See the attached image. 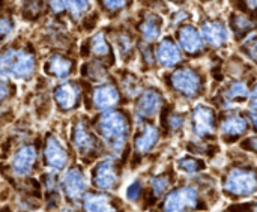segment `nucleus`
I'll return each mask as SVG.
<instances>
[{
  "instance_id": "obj_42",
  "label": "nucleus",
  "mask_w": 257,
  "mask_h": 212,
  "mask_svg": "<svg viewBox=\"0 0 257 212\" xmlns=\"http://www.w3.org/2000/svg\"><path fill=\"white\" fill-rule=\"evenodd\" d=\"M15 92H17L15 81H12L9 78H0V104L11 99L15 95Z\"/></svg>"
},
{
  "instance_id": "obj_10",
  "label": "nucleus",
  "mask_w": 257,
  "mask_h": 212,
  "mask_svg": "<svg viewBox=\"0 0 257 212\" xmlns=\"http://www.w3.org/2000/svg\"><path fill=\"white\" fill-rule=\"evenodd\" d=\"M169 33L173 35L178 47L181 48L187 60H202L211 54L194 21L179 24Z\"/></svg>"
},
{
  "instance_id": "obj_38",
  "label": "nucleus",
  "mask_w": 257,
  "mask_h": 212,
  "mask_svg": "<svg viewBox=\"0 0 257 212\" xmlns=\"http://www.w3.org/2000/svg\"><path fill=\"white\" fill-rule=\"evenodd\" d=\"M257 33H251L248 35L245 39H242L239 44H236V53L245 59L247 62L256 65V53H257V42H256Z\"/></svg>"
},
{
  "instance_id": "obj_45",
  "label": "nucleus",
  "mask_w": 257,
  "mask_h": 212,
  "mask_svg": "<svg viewBox=\"0 0 257 212\" xmlns=\"http://www.w3.org/2000/svg\"><path fill=\"white\" fill-rule=\"evenodd\" d=\"M140 191H142V184H140V181H134V182L128 187V190H126V197H128L130 200H137V197L140 196Z\"/></svg>"
},
{
  "instance_id": "obj_12",
  "label": "nucleus",
  "mask_w": 257,
  "mask_h": 212,
  "mask_svg": "<svg viewBox=\"0 0 257 212\" xmlns=\"http://www.w3.org/2000/svg\"><path fill=\"white\" fill-rule=\"evenodd\" d=\"M164 95L160 87L149 84L145 86L137 96H134V116L136 122H149L160 115L164 105Z\"/></svg>"
},
{
  "instance_id": "obj_46",
  "label": "nucleus",
  "mask_w": 257,
  "mask_h": 212,
  "mask_svg": "<svg viewBox=\"0 0 257 212\" xmlns=\"http://www.w3.org/2000/svg\"><path fill=\"white\" fill-rule=\"evenodd\" d=\"M241 146L254 154L256 152V136H251V137H247L245 140H242Z\"/></svg>"
},
{
  "instance_id": "obj_7",
  "label": "nucleus",
  "mask_w": 257,
  "mask_h": 212,
  "mask_svg": "<svg viewBox=\"0 0 257 212\" xmlns=\"http://www.w3.org/2000/svg\"><path fill=\"white\" fill-rule=\"evenodd\" d=\"M123 93L114 78L111 75L108 80L102 83H84L83 84V99H86L87 110L95 112H107L111 109L119 107L123 102Z\"/></svg>"
},
{
  "instance_id": "obj_8",
  "label": "nucleus",
  "mask_w": 257,
  "mask_h": 212,
  "mask_svg": "<svg viewBox=\"0 0 257 212\" xmlns=\"http://www.w3.org/2000/svg\"><path fill=\"white\" fill-rule=\"evenodd\" d=\"M105 32L110 38V42L114 48L116 59L122 62L123 66H131L136 63L137 57V35L134 33L131 24L126 18H122L116 23H108Z\"/></svg>"
},
{
  "instance_id": "obj_34",
  "label": "nucleus",
  "mask_w": 257,
  "mask_h": 212,
  "mask_svg": "<svg viewBox=\"0 0 257 212\" xmlns=\"http://www.w3.org/2000/svg\"><path fill=\"white\" fill-rule=\"evenodd\" d=\"M136 62L139 63V69L142 72H154L158 71L157 60H155V45L151 42L137 41V57Z\"/></svg>"
},
{
  "instance_id": "obj_6",
  "label": "nucleus",
  "mask_w": 257,
  "mask_h": 212,
  "mask_svg": "<svg viewBox=\"0 0 257 212\" xmlns=\"http://www.w3.org/2000/svg\"><path fill=\"white\" fill-rule=\"evenodd\" d=\"M77 57L80 60H95L104 63L110 69L116 66L117 59L114 54V48L110 42V38L104 26L92 32L90 35L83 36V39L78 41Z\"/></svg>"
},
{
  "instance_id": "obj_39",
  "label": "nucleus",
  "mask_w": 257,
  "mask_h": 212,
  "mask_svg": "<svg viewBox=\"0 0 257 212\" xmlns=\"http://www.w3.org/2000/svg\"><path fill=\"white\" fill-rule=\"evenodd\" d=\"M178 169L185 173H197L205 169V163L193 155H185L178 160Z\"/></svg>"
},
{
  "instance_id": "obj_13",
  "label": "nucleus",
  "mask_w": 257,
  "mask_h": 212,
  "mask_svg": "<svg viewBox=\"0 0 257 212\" xmlns=\"http://www.w3.org/2000/svg\"><path fill=\"white\" fill-rule=\"evenodd\" d=\"M51 98L59 112H74L80 107L83 101V83L74 78L59 81L51 90Z\"/></svg>"
},
{
  "instance_id": "obj_41",
  "label": "nucleus",
  "mask_w": 257,
  "mask_h": 212,
  "mask_svg": "<svg viewBox=\"0 0 257 212\" xmlns=\"http://www.w3.org/2000/svg\"><path fill=\"white\" fill-rule=\"evenodd\" d=\"M47 17L53 18H65L66 20V6L65 0H45Z\"/></svg>"
},
{
  "instance_id": "obj_29",
  "label": "nucleus",
  "mask_w": 257,
  "mask_h": 212,
  "mask_svg": "<svg viewBox=\"0 0 257 212\" xmlns=\"http://www.w3.org/2000/svg\"><path fill=\"white\" fill-rule=\"evenodd\" d=\"M110 71L111 69L108 66H105L104 63H99V62H95V60H83L78 65L80 77L92 84L102 83V81L108 80L113 75Z\"/></svg>"
},
{
  "instance_id": "obj_2",
  "label": "nucleus",
  "mask_w": 257,
  "mask_h": 212,
  "mask_svg": "<svg viewBox=\"0 0 257 212\" xmlns=\"http://www.w3.org/2000/svg\"><path fill=\"white\" fill-rule=\"evenodd\" d=\"M161 78L170 92L187 101L200 98L205 93L208 84L206 69L203 65L194 63V60H184L173 69L164 71Z\"/></svg>"
},
{
  "instance_id": "obj_4",
  "label": "nucleus",
  "mask_w": 257,
  "mask_h": 212,
  "mask_svg": "<svg viewBox=\"0 0 257 212\" xmlns=\"http://www.w3.org/2000/svg\"><path fill=\"white\" fill-rule=\"evenodd\" d=\"M71 27L65 18L45 17L32 32V41L38 50L44 47L50 51H65L77 56L78 35Z\"/></svg>"
},
{
  "instance_id": "obj_22",
  "label": "nucleus",
  "mask_w": 257,
  "mask_h": 212,
  "mask_svg": "<svg viewBox=\"0 0 257 212\" xmlns=\"http://www.w3.org/2000/svg\"><path fill=\"white\" fill-rule=\"evenodd\" d=\"M161 137V131L157 125L152 124V121L149 122H139L137 124V131L134 136V152L139 155H146L149 154L157 143L160 142Z\"/></svg>"
},
{
  "instance_id": "obj_17",
  "label": "nucleus",
  "mask_w": 257,
  "mask_h": 212,
  "mask_svg": "<svg viewBox=\"0 0 257 212\" xmlns=\"http://www.w3.org/2000/svg\"><path fill=\"white\" fill-rule=\"evenodd\" d=\"M251 124L239 109H227L223 110V116H220V121H217V131H220L221 137L226 142H233L250 130Z\"/></svg>"
},
{
  "instance_id": "obj_24",
  "label": "nucleus",
  "mask_w": 257,
  "mask_h": 212,
  "mask_svg": "<svg viewBox=\"0 0 257 212\" xmlns=\"http://www.w3.org/2000/svg\"><path fill=\"white\" fill-rule=\"evenodd\" d=\"M15 14L20 23L38 26L45 17V0H15Z\"/></svg>"
},
{
  "instance_id": "obj_36",
  "label": "nucleus",
  "mask_w": 257,
  "mask_h": 212,
  "mask_svg": "<svg viewBox=\"0 0 257 212\" xmlns=\"http://www.w3.org/2000/svg\"><path fill=\"white\" fill-rule=\"evenodd\" d=\"M194 20H196V15H194V11L190 8V5L175 8L166 15V32H172L176 26L184 24V23H190Z\"/></svg>"
},
{
  "instance_id": "obj_25",
  "label": "nucleus",
  "mask_w": 257,
  "mask_h": 212,
  "mask_svg": "<svg viewBox=\"0 0 257 212\" xmlns=\"http://www.w3.org/2000/svg\"><path fill=\"white\" fill-rule=\"evenodd\" d=\"M119 181L117 160L110 157L101 160L93 170V185L99 190H110Z\"/></svg>"
},
{
  "instance_id": "obj_21",
  "label": "nucleus",
  "mask_w": 257,
  "mask_h": 212,
  "mask_svg": "<svg viewBox=\"0 0 257 212\" xmlns=\"http://www.w3.org/2000/svg\"><path fill=\"white\" fill-rule=\"evenodd\" d=\"M44 160L50 169L57 172L63 170L69 161V154L66 148L63 146L60 139L53 133H48L44 140Z\"/></svg>"
},
{
  "instance_id": "obj_19",
  "label": "nucleus",
  "mask_w": 257,
  "mask_h": 212,
  "mask_svg": "<svg viewBox=\"0 0 257 212\" xmlns=\"http://www.w3.org/2000/svg\"><path fill=\"white\" fill-rule=\"evenodd\" d=\"M224 190L238 196H248L256 191V173L251 167L232 169L224 181Z\"/></svg>"
},
{
  "instance_id": "obj_3",
  "label": "nucleus",
  "mask_w": 257,
  "mask_h": 212,
  "mask_svg": "<svg viewBox=\"0 0 257 212\" xmlns=\"http://www.w3.org/2000/svg\"><path fill=\"white\" fill-rule=\"evenodd\" d=\"M90 125L113 155H120L125 151L133 131L131 116L126 110L116 107L101 112Z\"/></svg>"
},
{
  "instance_id": "obj_30",
  "label": "nucleus",
  "mask_w": 257,
  "mask_h": 212,
  "mask_svg": "<svg viewBox=\"0 0 257 212\" xmlns=\"http://www.w3.org/2000/svg\"><path fill=\"white\" fill-rule=\"evenodd\" d=\"M63 190L66 193V196L72 200H78L83 193L86 191V181H84V175L81 172L80 167H71L62 181Z\"/></svg>"
},
{
  "instance_id": "obj_31",
  "label": "nucleus",
  "mask_w": 257,
  "mask_h": 212,
  "mask_svg": "<svg viewBox=\"0 0 257 212\" xmlns=\"http://www.w3.org/2000/svg\"><path fill=\"white\" fill-rule=\"evenodd\" d=\"M20 21L15 14V3L0 11V45L11 41L18 33Z\"/></svg>"
},
{
  "instance_id": "obj_32",
  "label": "nucleus",
  "mask_w": 257,
  "mask_h": 212,
  "mask_svg": "<svg viewBox=\"0 0 257 212\" xmlns=\"http://www.w3.org/2000/svg\"><path fill=\"white\" fill-rule=\"evenodd\" d=\"M160 118H161V130L163 133H179L182 131V128L185 127L187 122V115L184 112L175 110L170 105H163L161 112H160ZM160 130V131H161Z\"/></svg>"
},
{
  "instance_id": "obj_37",
  "label": "nucleus",
  "mask_w": 257,
  "mask_h": 212,
  "mask_svg": "<svg viewBox=\"0 0 257 212\" xmlns=\"http://www.w3.org/2000/svg\"><path fill=\"white\" fill-rule=\"evenodd\" d=\"M86 212H116L110 199L104 194H89L84 197Z\"/></svg>"
},
{
  "instance_id": "obj_9",
  "label": "nucleus",
  "mask_w": 257,
  "mask_h": 212,
  "mask_svg": "<svg viewBox=\"0 0 257 212\" xmlns=\"http://www.w3.org/2000/svg\"><path fill=\"white\" fill-rule=\"evenodd\" d=\"M137 38L143 42L155 44L166 33V17L151 9L139 8L126 17Z\"/></svg>"
},
{
  "instance_id": "obj_26",
  "label": "nucleus",
  "mask_w": 257,
  "mask_h": 212,
  "mask_svg": "<svg viewBox=\"0 0 257 212\" xmlns=\"http://www.w3.org/2000/svg\"><path fill=\"white\" fill-rule=\"evenodd\" d=\"M36 161H38V148L32 143H26L15 151L11 166L15 175L26 176L33 172Z\"/></svg>"
},
{
  "instance_id": "obj_20",
  "label": "nucleus",
  "mask_w": 257,
  "mask_h": 212,
  "mask_svg": "<svg viewBox=\"0 0 257 212\" xmlns=\"http://www.w3.org/2000/svg\"><path fill=\"white\" fill-rule=\"evenodd\" d=\"M224 20L233 44H239L248 35L256 32V17H251L248 14L230 9L224 17Z\"/></svg>"
},
{
  "instance_id": "obj_28",
  "label": "nucleus",
  "mask_w": 257,
  "mask_h": 212,
  "mask_svg": "<svg viewBox=\"0 0 257 212\" xmlns=\"http://www.w3.org/2000/svg\"><path fill=\"white\" fill-rule=\"evenodd\" d=\"M122 93L125 95V98H134L137 96V93L146 86L143 83V78L139 72L130 69L128 66H122L119 69H116V75H114Z\"/></svg>"
},
{
  "instance_id": "obj_44",
  "label": "nucleus",
  "mask_w": 257,
  "mask_h": 212,
  "mask_svg": "<svg viewBox=\"0 0 257 212\" xmlns=\"http://www.w3.org/2000/svg\"><path fill=\"white\" fill-rule=\"evenodd\" d=\"M227 0H196V3L205 9H221Z\"/></svg>"
},
{
  "instance_id": "obj_35",
  "label": "nucleus",
  "mask_w": 257,
  "mask_h": 212,
  "mask_svg": "<svg viewBox=\"0 0 257 212\" xmlns=\"http://www.w3.org/2000/svg\"><path fill=\"white\" fill-rule=\"evenodd\" d=\"M65 6H66V21L75 27L80 20L89 14L95 5H93V0H65Z\"/></svg>"
},
{
  "instance_id": "obj_5",
  "label": "nucleus",
  "mask_w": 257,
  "mask_h": 212,
  "mask_svg": "<svg viewBox=\"0 0 257 212\" xmlns=\"http://www.w3.org/2000/svg\"><path fill=\"white\" fill-rule=\"evenodd\" d=\"M199 9L200 14L197 17V27L209 53L227 51L229 47L232 45V39L224 17L220 12H214L202 6H199Z\"/></svg>"
},
{
  "instance_id": "obj_47",
  "label": "nucleus",
  "mask_w": 257,
  "mask_h": 212,
  "mask_svg": "<svg viewBox=\"0 0 257 212\" xmlns=\"http://www.w3.org/2000/svg\"><path fill=\"white\" fill-rule=\"evenodd\" d=\"M167 2L173 8H181V6H188L193 0H167Z\"/></svg>"
},
{
  "instance_id": "obj_14",
  "label": "nucleus",
  "mask_w": 257,
  "mask_h": 212,
  "mask_svg": "<svg viewBox=\"0 0 257 212\" xmlns=\"http://www.w3.org/2000/svg\"><path fill=\"white\" fill-rule=\"evenodd\" d=\"M254 86V75L244 78H230L223 89H220V107L223 110L227 109H239V104H245L251 87Z\"/></svg>"
},
{
  "instance_id": "obj_48",
  "label": "nucleus",
  "mask_w": 257,
  "mask_h": 212,
  "mask_svg": "<svg viewBox=\"0 0 257 212\" xmlns=\"http://www.w3.org/2000/svg\"><path fill=\"white\" fill-rule=\"evenodd\" d=\"M14 3H15V0H0V11L11 6V5H14Z\"/></svg>"
},
{
  "instance_id": "obj_43",
  "label": "nucleus",
  "mask_w": 257,
  "mask_h": 212,
  "mask_svg": "<svg viewBox=\"0 0 257 212\" xmlns=\"http://www.w3.org/2000/svg\"><path fill=\"white\" fill-rule=\"evenodd\" d=\"M169 185H170V178L167 175H160L152 179V191L157 196H161L163 193H166Z\"/></svg>"
},
{
  "instance_id": "obj_1",
  "label": "nucleus",
  "mask_w": 257,
  "mask_h": 212,
  "mask_svg": "<svg viewBox=\"0 0 257 212\" xmlns=\"http://www.w3.org/2000/svg\"><path fill=\"white\" fill-rule=\"evenodd\" d=\"M41 68V51L29 36L15 35L0 45V78L32 81Z\"/></svg>"
},
{
  "instance_id": "obj_16",
  "label": "nucleus",
  "mask_w": 257,
  "mask_h": 212,
  "mask_svg": "<svg viewBox=\"0 0 257 212\" xmlns=\"http://www.w3.org/2000/svg\"><path fill=\"white\" fill-rule=\"evenodd\" d=\"M190 124L193 136L200 140H209L217 136V113L208 104L199 102L193 107Z\"/></svg>"
},
{
  "instance_id": "obj_11",
  "label": "nucleus",
  "mask_w": 257,
  "mask_h": 212,
  "mask_svg": "<svg viewBox=\"0 0 257 212\" xmlns=\"http://www.w3.org/2000/svg\"><path fill=\"white\" fill-rule=\"evenodd\" d=\"M78 57L71 53L65 51H48L41 69L42 74L51 80L63 81L72 78L78 71Z\"/></svg>"
},
{
  "instance_id": "obj_33",
  "label": "nucleus",
  "mask_w": 257,
  "mask_h": 212,
  "mask_svg": "<svg viewBox=\"0 0 257 212\" xmlns=\"http://www.w3.org/2000/svg\"><path fill=\"white\" fill-rule=\"evenodd\" d=\"M223 71L230 78H244V77L254 75V65L242 59L238 53H232L226 59Z\"/></svg>"
},
{
  "instance_id": "obj_18",
  "label": "nucleus",
  "mask_w": 257,
  "mask_h": 212,
  "mask_svg": "<svg viewBox=\"0 0 257 212\" xmlns=\"http://www.w3.org/2000/svg\"><path fill=\"white\" fill-rule=\"evenodd\" d=\"M154 45H155V60H157L158 71L160 69H163V71L173 69L175 66H178L179 63L187 60L184 57L181 48L178 47L173 35L169 32H166Z\"/></svg>"
},
{
  "instance_id": "obj_40",
  "label": "nucleus",
  "mask_w": 257,
  "mask_h": 212,
  "mask_svg": "<svg viewBox=\"0 0 257 212\" xmlns=\"http://www.w3.org/2000/svg\"><path fill=\"white\" fill-rule=\"evenodd\" d=\"M136 3L140 8L151 9V11L158 12V14H161L164 17L172 11V6H170V3L167 0H136Z\"/></svg>"
},
{
  "instance_id": "obj_23",
  "label": "nucleus",
  "mask_w": 257,
  "mask_h": 212,
  "mask_svg": "<svg viewBox=\"0 0 257 212\" xmlns=\"http://www.w3.org/2000/svg\"><path fill=\"white\" fill-rule=\"evenodd\" d=\"M93 5L102 20L116 23L133 12L136 0H93Z\"/></svg>"
},
{
  "instance_id": "obj_15",
  "label": "nucleus",
  "mask_w": 257,
  "mask_h": 212,
  "mask_svg": "<svg viewBox=\"0 0 257 212\" xmlns=\"http://www.w3.org/2000/svg\"><path fill=\"white\" fill-rule=\"evenodd\" d=\"M71 142L81 157H93L99 148L101 142L98 136L92 131L90 122L86 118H77L71 127Z\"/></svg>"
},
{
  "instance_id": "obj_27",
  "label": "nucleus",
  "mask_w": 257,
  "mask_h": 212,
  "mask_svg": "<svg viewBox=\"0 0 257 212\" xmlns=\"http://www.w3.org/2000/svg\"><path fill=\"white\" fill-rule=\"evenodd\" d=\"M197 205V193L191 187H182L172 191L164 203V212H184Z\"/></svg>"
}]
</instances>
